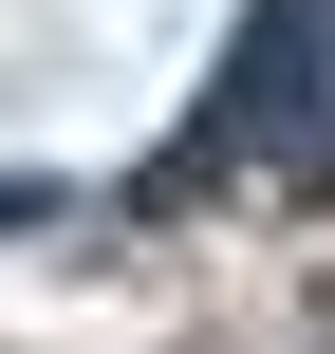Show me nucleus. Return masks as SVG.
Instances as JSON below:
<instances>
[{"label":"nucleus","instance_id":"obj_1","mask_svg":"<svg viewBox=\"0 0 335 354\" xmlns=\"http://www.w3.org/2000/svg\"><path fill=\"white\" fill-rule=\"evenodd\" d=\"M186 168H280V187L335 168V0H242V37L186 93Z\"/></svg>","mask_w":335,"mask_h":354}]
</instances>
